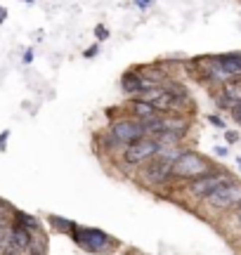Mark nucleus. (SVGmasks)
Segmentation results:
<instances>
[{"mask_svg": "<svg viewBox=\"0 0 241 255\" xmlns=\"http://www.w3.org/2000/svg\"><path fill=\"white\" fill-rule=\"evenodd\" d=\"M213 170V163L204 158L196 151H180L173 163V177H180V180H196V177H204L206 173Z\"/></svg>", "mask_w": 241, "mask_h": 255, "instance_id": "nucleus-1", "label": "nucleus"}, {"mask_svg": "<svg viewBox=\"0 0 241 255\" xmlns=\"http://www.w3.org/2000/svg\"><path fill=\"white\" fill-rule=\"evenodd\" d=\"M142 137H147V126L142 123L139 119L135 116H125V119H116L109 126V139L116 144H130V142H135V139H142Z\"/></svg>", "mask_w": 241, "mask_h": 255, "instance_id": "nucleus-2", "label": "nucleus"}, {"mask_svg": "<svg viewBox=\"0 0 241 255\" xmlns=\"http://www.w3.org/2000/svg\"><path fill=\"white\" fill-rule=\"evenodd\" d=\"M71 237L78 246L88 251V253H107L112 246H116V241H114L107 232L102 229H93V227H78L76 225L74 232H71Z\"/></svg>", "mask_w": 241, "mask_h": 255, "instance_id": "nucleus-3", "label": "nucleus"}, {"mask_svg": "<svg viewBox=\"0 0 241 255\" xmlns=\"http://www.w3.org/2000/svg\"><path fill=\"white\" fill-rule=\"evenodd\" d=\"M158 151H161V142H158L156 137L147 135V137H142V139H135V142L123 146V163H128V165L147 163L149 158H154Z\"/></svg>", "mask_w": 241, "mask_h": 255, "instance_id": "nucleus-4", "label": "nucleus"}, {"mask_svg": "<svg viewBox=\"0 0 241 255\" xmlns=\"http://www.w3.org/2000/svg\"><path fill=\"white\" fill-rule=\"evenodd\" d=\"M154 85H158V83L151 81L139 66L128 69V71L120 76V90H123L125 97H142V95H144L149 88H154Z\"/></svg>", "mask_w": 241, "mask_h": 255, "instance_id": "nucleus-5", "label": "nucleus"}, {"mask_svg": "<svg viewBox=\"0 0 241 255\" xmlns=\"http://www.w3.org/2000/svg\"><path fill=\"white\" fill-rule=\"evenodd\" d=\"M208 206H213V208H232V206H239L241 201V182H237V180H227V182H223L218 189L208 196Z\"/></svg>", "mask_w": 241, "mask_h": 255, "instance_id": "nucleus-6", "label": "nucleus"}, {"mask_svg": "<svg viewBox=\"0 0 241 255\" xmlns=\"http://www.w3.org/2000/svg\"><path fill=\"white\" fill-rule=\"evenodd\" d=\"M230 180V173H223V170H211V173H206L204 177H196V180H192L189 182V187H187V191L192 194V196H196V199H208L211 194H213L218 187L223 182H227Z\"/></svg>", "mask_w": 241, "mask_h": 255, "instance_id": "nucleus-7", "label": "nucleus"}, {"mask_svg": "<svg viewBox=\"0 0 241 255\" xmlns=\"http://www.w3.org/2000/svg\"><path fill=\"white\" fill-rule=\"evenodd\" d=\"M237 102H241V76H234L220 85V92L215 95V104L220 109H232Z\"/></svg>", "mask_w": 241, "mask_h": 255, "instance_id": "nucleus-8", "label": "nucleus"}, {"mask_svg": "<svg viewBox=\"0 0 241 255\" xmlns=\"http://www.w3.org/2000/svg\"><path fill=\"white\" fill-rule=\"evenodd\" d=\"M14 222H19V225L28 227L31 232H33V229H38V218H33V215H26V213H21V210H17V213H14Z\"/></svg>", "mask_w": 241, "mask_h": 255, "instance_id": "nucleus-9", "label": "nucleus"}, {"mask_svg": "<svg viewBox=\"0 0 241 255\" xmlns=\"http://www.w3.org/2000/svg\"><path fill=\"white\" fill-rule=\"evenodd\" d=\"M50 222H52V227H57V229H62V232H74V222H69V220H64V218H50Z\"/></svg>", "mask_w": 241, "mask_h": 255, "instance_id": "nucleus-10", "label": "nucleus"}, {"mask_svg": "<svg viewBox=\"0 0 241 255\" xmlns=\"http://www.w3.org/2000/svg\"><path fill=\"white\" fill-rule=\"evenodd\" d=\"M230 114H232V119H234V123L237 126H241V102H237L232 109H230Z\"/></svg>", "mask_w": 241, "mask_h": 255, "instance_id": "nucleus-11", "label": "nucleus"}, {"mask_svg": "<svg viewBox=\"0 0 241 255\" xmlns=\"http://www.w3.org/2000/svg\"><path fill=\"white\" fill-rule=\"evenodd\" d=\"M208 123H211V126H215V128H227V123H225L218 114H208Z\"/></svg>", "mask_w": 241, "mask_h": 255, "instance_id": "nucleus-12", "label": "nucleus"}, {"mask_svg": "<svg viewBox=\"0 0 241 255\" xmlns=\"http://www.w3.org/2000/svg\"><path fill=\"white\" fill-rule=\"evenodd\" d=\"M97 55H100V43H95V45H90V47H88V50L83 52L85 59H93V57H97Z\"/></svg>", "mask_w": 241, "mask_h": 255, "instance_id": "nucleus-13", "label": "nucleus"}, {"mask_svg": "<svg viewBox=\"0 0 241 255\" xmlns=\"http://www.w3.org/2000/svg\"><path fill=\"white\" fill-rule=\"evenodd\" d=\"M225 139H227V144H237V142H239V132L227 130V132H225Z\"/></svg>", "mask_w": 241, "mask_h": 255, "instance_id": "nucleus-14", "label": "nucleus"}, {"mask_svg": "<svg viewBox=\"0 0 241 255\" xmlns=\"http://www.w3.org/2000/svg\"><path fill=\"white\" fill-rule=\"evenodd\" d=\"M132 5L137 9H149L151 5H154V0H132Z\"/></svg>", "mask_w": 241, "mask_h": 255, "instance_id": "nucleus-15", "label": "nucleus"}, {"mask_svg": "<svg viewBox=\"0 0 241 255\" xmlns=\"http://www.w3.org/2000/svg\"><path fill=\"white\" fill-rule=\"evenodd\" d=\"M7 137H9V130H2V132H0V151H2L5 144H7Z\"/></svg>", "mask_w": 241, "mask_h": 255, "instance_id": "nucleus-16", "label": "nucleus"}, {"mask_svg": "<svg viewBox=\"0 0 241 255\" xmlns=\"http://www.w3.org/2000/svg\"><path fill=\"white\" fill-rule=\"evenodd\" d=\"M9 210H12V208H9V203H7V201H2V199H0V218H2L5 213H9Z\"/></svg>", "mask_w": 241, "mask_h": 255, "instance_id": "nucleus-17", "label": "nucleus"}, {"mask_svg": "<svg viewBox=\"0 0 241 255\" xmlns=\"http://www.w3.org/2000/svg\"><path fill=\"white\" fill-rule=\"evenodd\" d=\"M107 36H109V33H107V28H104V26H97V38H100V40H104Z\"/></svg>", "mask_w": 241, "mask_h": 255, "instance_id": "nucleus-18", "label": "nucleus"}, {"mask_svg": "<svg viewBox=\"0 0 241 255\" xmlns=\"http://www.w3.org/2000/svg\"><path fill=\"white\" fill-rule=\"evenodd\" d=\"M33 62V50H26L24 52V64H31Z\"/></svg>", "mask_w": 241, "mask_h": 255, "instance_id": "nucleus-19", "label": "nucleus"}, {"mask_svg": "<svg viewBox=\"0 0 241 255\" xmlns=\"http://www.w3.org/2000/svg\"><path fill=\"white\" fill-rule=\"evenodd\" d=\"M213 151H215L218 156H227V149H225V146H215Z\"/></svg>", "mask_w": 241, "mask_h": 255, "instance_id": "nucleus-20", "label": "nucleus"}, {"mask_svg": "<svg viewBox=\"0 0 241 255\" xmlns=\"http://www.w3.org/2000/svg\"><path fill=\"white\" fill-rule=\"evenodd\" d=\"M5 19H7V9H5V7H2V5H0V24H2Z\"/></svg>", "mask_w": 241, "mask_h": 255, "instance_id": "nucleus-21", "label": "nucleus"}, {"mask_svg": "<svg viewBox=\"0 0 241 255\" xmlns=\"http://www.w3.org/2000/svg\"><path fill=\"white\" fill-rule=\"evenodd\" d=\"M237 220H239V225H241V208H237Z\"/></svg>", "mask_w": 241, "mask_h": 255, "instance_id": "nucleus-22", "label": "nucleus"}]
</instances>
